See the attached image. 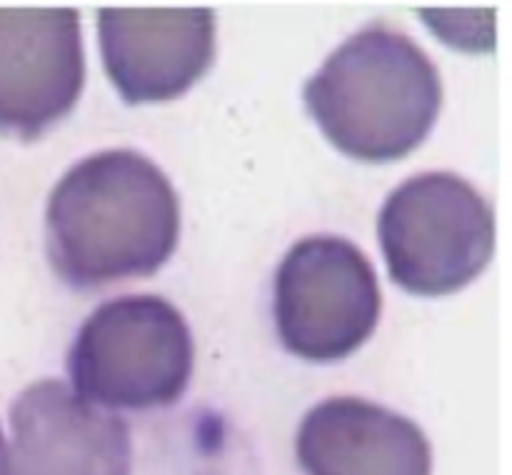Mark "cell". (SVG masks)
<instances>
[{
  "instance_id": "cell-4",
  "label": "cell",
  "mask_w": 512,
  "mask_h": 475,
  "mask_svg": "<svg viewBox=\"0 0 512 475\" xmlns=\"http://www.w3.org/2000/svg\"><path fill=\"white\" fill-rule=\"evenodd\" d=\"M378 238L390 278L415 295H450L473 283L495 250V213L455 173H420L385 200Z\"/></svg>"
},
{
  "instance_id": "cell-7",
  "label": "cell",
  "mask_w": 512,
  "mask_h": 475,
  "mask_svg": "<svg viewBox=\"0 0 512 475\" xmlns=\"http://www.w3.org/2000/svg\"><path fill=\"white\" fill-rule=\"evenodd\" d=\"M98 40L105 73L125 103H165L188 93L213 65L215 15L208 8H105Z\"/></svg>"
},
{
  "instance_id": "cell-6",
  "label": "cell",
  "mask_w": 512,
  "mask_h": 475,
  "mask_svg": "<svg viewBox=\"0 0 512 475\" xmlns=\"http://www.w3.org/2000/svg\"><path fill=\"white\" fill-rule=\"evenodd\" d=\"M83 85L78 10L0 8V135L40 138L75 108Z\"/></svg>"
},
{
  "instance_id": "cell-1",
  "label": "cell",
  "mask_w": 512,
  "mask_h": 475,
  "mask_svg": "<svg viewBox=\"0 0 512 475\" xmlns=\"http://www.w3.org/2000/svg\"><path fill=\"white\" fill-rule=\"evenodd\" d=\"M48 258L70 288L148 278L178 245L180 205L168 175L135 150L75 163L48 198Z\"/></svg>"
},
{
  "instance_id": "cell-2",
  "label": "cell",
  "mask_w": 512,
  "mask_h": 475,
  "mask_svg": "<svg viewBox=\"0 0 512 475\" xmlns=\"http://www.w3.org/2000/svg\"><path fill=\"white\" fill-rule=\"evenodd\" d=\"M303 98L340 153L390 163L425 143L443 108V80L413 38L373 23L325 60Z\"/></svg>"
},
{
  "instance_id": "cell-5",
  "label": "cell",
  "mask_w": 512,
  "mask_h": 475,
  "mask_svg": "<svg viewBox=\"0 0 512 475\" xmlns=\"http://www.w3.org/2000/svg\"><path fill=\"white\" fill-rule=\"evenodd\" d=\"M383 310L368 255L338 235H310L275 273V325L285 350L313 363L348 358L373 335Z\"/></svg>"
},
{
  "instance_id": "cell-3",
  "label": "cell",
  "mask_w": 512,
  "mask_h": 475,
  "mask_svg": "<svg viewBox=\"0 0 512 475\" xmlns=\"http://www.w3.org/2000/svg\"><path fill=\"white\" fill-rule=\"evenodd\" d=\"M193 363L188 320L160 295H123L103 303L80 325L68 353L75 393L113 410L178 403Z\"/></svg>"
},
{
  "instance_id": "cell-8",
  "label": "cell",
  "mask_w": 512,
  "mask_h": 475,
  "mask_svg": "<svg viewBox=\"0 0 512 475\" xmlns=\"http://www.w3.org/2000/svg\"><path fill=\"white\" fill-rule=\"evenodd\" d=\"M13 475H130L123 418L80 398L63 380L28 385L10 408Z\"/></svg>"
},
{
  "instance_id": "cell-9",
  "label": "cell",
  "mask_w": 512,
  "mask_h": 475,
  "mask_svg": "<svg viewBox=\"0 0 512 475\" xmlns=\"http://www.w3.org/2000/svg\"><path fill=\"white\" fill-rule=\"evenodd\" d=\"M295 448L308 475L433 473V448L420 425L355 395L328 398L308 410Z\"/></svg>"
},
{
  "instance_id": "cell-10",
  "label": "cell",
  "mask_w": 512,
  "mask_h": 475,
  "mask_svg": "<svg viewBox=\"0 0 512 475\" xmlns=\"http://www.w3.org/2000/svg\"><path fill=\"white\" fill-rule=\"evenodd\" d=\"M0 475H13V468H10V453H8V445H5L3 430H0Z\"/></svg>"
}]
</instances>
